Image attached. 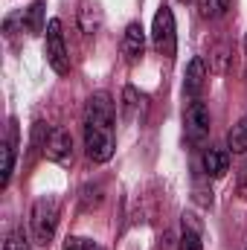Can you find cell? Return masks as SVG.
Masks as SVG:
<instances>
[{
	"label": "cell",
	"instance_id": "6da1fadb",
	"mask_svg": "<svg viewBox=\"0 0 247 250\" xmlns=\"http://www.w3.org/2000/svg\"><path fill=\"white\" fill-rule=\"evenodd\" d=\"M84 148L93 163H108L117 151L114 134V102L105 90L93 93L84 108Z\"/></svg>",
	"mask_w": 247,
	"mask_h": 250
},
{
	"label": "cell",
	"instance_id": "7a4b0ae2",
	"mask_svg": "<svg viewBox=\"0 0 247 250\" xmlns=\"http://www.w3.org/2000/svg\"><path fill=\"white\" fill-rule=\"evenodd\" d=\"M29 227H32V239L35 245H50L59 227V201L53 195H41L32 204L29 212Z\"/></svg>",
	"mask_w": 247,
	"mask_h": 250
},
{
	"label": "cell",
	"instance_id": "3957f363",
	"mask_svg": "<svg viewBox=\"0 0 247 250\" xmlns=\"http://www.w3.org/2000/svg\"><path fill=\"white\" fill-rule=\"evenodd\" d=\"M151 44L160 56L172 59L178 53V32H175V15L169 6H160L151 23Z\"/></svg>",
	"mask_w": 247,
	"mask_h": 250
},
{
	"label": "cell",
	"instance_id": "277c9868",
	"mask_svg": "<svg viewBox=\"0 0 247 250\" xmlns=\"http://www.w3.org/2000/svg\"><path fill=\"white\" fill-rule=\"evenodd\" d=\"M47 47H44V53H47V64L59 73V76H67L70 73V56H67V44H64V32H62V21H50L47 23Z\"/></svg>",
	"mask_w": 247,
	"mask_h": 250
},
{
	"label": "cell",
	"instance_id": "5b68a950",
	"mask_svg": "<svg viewBox=\"0 0 247 250\" xmlns=\"http://www.w3.org/2000/svg\"><path fill=\"white\" fill-rule=\"evenodd\" d=\"M209 123H212L209 120V108L201 99L189 102V108H186V114H184V131H186L189 146H201L209 137Z\"/></svg>",
	"mask_w": 247,
	"mask_h": 250
},
{
	"label": "cell",
	"instance_id": "8992f818",
	"mask_svg": "<svg viewBox=\"0 0 247 250\" xmlns=\"http://www.w3.org/2000/svg\"><path fill=\"white\" fill-rule=\"evenodd\" d=\"M41 151H44L47 160H53V163H59V166H67V163L73 160V137H70V131L53 128V131L47 134Z\"/></svg>",
	"mask_w": 247,
	"mask_h": 250
},
{
	"label": "cell",
	"instance_id": "52a82bcc",
	"mask_svg": "<svg viewBox=\"0 0 247 250\" xmlns=\"http://www.w3.org/2000/svg\"><path fill=\"white\" fill-rule=\"evenodd\" d=\"M0 154H3V166H0V187H9V178H12V169H15V154H18V123L9 120L6 128V137L0 143Z\"/></svg>",
	"mask_w": 247,
	"mask_h": 250
},
{
	"label": "cell",
	"instance_id": "ba28073f",
	"mask_svg": "<svg viewBox=\"0 0 247 250\" xmlns=\"http://www.w3.org/2000/svg\"><path fill=\"white\" fill-rule=\"evenodd\" d=\"M120 50H123V59L128 64H134V62L143 59V53H145V32H143L140 23H128V26H125Z\"/></svg>",
	"mask_w": 247,
	"mask_h": 250
},
{
	"label": "cell",
	"instance_id": "9c48e42d",
	"mask_svg": "<svg viewBox=\"0 0 247 250\" xmlns=\"http://www.w3.org/2000/svg\"><path fill=\"white\" fill-rule=\"evenodd\" d=\"M204 84H206V64H204V59H192V62L186 64V76H184V96L189 99V102H195V99L201 96Z\"/></svg>",
	"mask_w": 247,
	"mask_h": 250
},
{
	"label": "cell",
	"instance_id": "30bf717a",
	"mask_svg": "<svg viewBox=\"0 0 247 250\" xmlns=\"http://www.w3.org/2000/svg\"><path fill=\"white\" fill-rule=\"evenodd\" d=\"M204 175L206 178H224L230 172V148H218V146H209L204 151Z\"/></svg>",
	"mask_w": 247,
	"mask_h": 250
},
{
	"label": "cell",
	"instance_id": "8fae6325",
	"mask_svg": "<svg viewBox=\"0 0 247 250\" xmlns=\"http://www.w3.org/2000/svg\"><path fill=\"white\" fill-rule=\"evenodd\" d=\"M44 12H47V3L44 0H32L23 12H21V23L29 35H41L47 32V21H44Z\"/></svg>",
	"mask_w": 247,
	"mask_h": 250
},
{
	"label": "cell",
	"instance_id": "7c38bea8",
	"mask_svg": "<svg viewBox=\"0 0 247 250\" xmlns=\"http://www.w3.org/2000/svg\"><path fill=\"white\" fill-rule=\"evenodd\" d=\"M184 230H181V242H178V250H204V242H201V224L195 221L192 212H184Z\"/></svg>",
	"mask_w": 247,
	"mask_h": 250
},
{
	"label": "cell",
	"instance_id": "4fadbf2b",
	"mask_svg": "<svg viewBox=\"0 0 247 250\" xmlns=\"http://www.w3.org/2000/svg\"><path fill=\"white\" fill-rule=\"evenodd\" d=\"M227 148L236 151V154H247V114L230 128V134H227Z\"/></svg>",
	"mask_w": 247,
	"mask_h": 250
},
{
	"label": "cell",
	"instance_id": "5bb4252c",
	"mask_svg": "<svg viewBox=\"0 0 247 250\" xmlns=\"http://www.w3.org/2000/svg\"><path fill=\"white\" fill-rule=\"evenodd\" d=\"M227 9H230V0H198V12L204 21H215L227 15Z\"/></svg>",
	"mask_w": 247,
	"mask_h": 250
},
{
	"label": "cell",
	"instance_id": "9a60e30c",
	"mask_svg": "<svg viewBox=\"0 0 247 250\" xmlns=\"http://www.w3.org/2000/svg\"><path fill=\"white\" fill-rule=\"evenodd\" d=\"M140 102H143V96L137 93V87H125L123 90V117L125 120H134V117H137Z\"/></svg>",
	"mask_w": 247,
	"mask_h": 250
},
{
	"label": "cell",
	"instance_id": "2e32d148",
	"mask_svg": "<svg viewBox=\"0 0 247 250\" xmlns=\"http://www.w3.org/2000/svg\"><path fill=\"white\" fill-rule=\"evenodd\" d=\"M102 204V187L99 184H87L82 187V209H93Z\"/></svg>",
	"mask_w": 247,
	"mask_h": 250
},
{
	"label": "cell",
	"instance_id": "e0dca14e",
	"mask_svg": "<svg viewBox=\"0 0 247 250\" xmlns=\"http://www.w3.org/2000/svg\"><path fill=\"white\" fill-rule=\"evenodd\" d=\"M64 250H105V248L93 239H84V236H67Z\"/></svg>",
	"mask_w": 247,
	"mask_h": 250
},
{
	"label": "cell",
	"instance_id": "ac0fdd59",
	"mask_svg": "<svg viewBox=\"0 0 247 250\" xmlns=\"http://www.w3.org/2000/svg\"><path fill=\"white\" fill-rule=\"evenodd\" d=\"M3 250H29V239L23 236V230H12V233L6 236Z\"/></svg>",
	"mask_w": 247,
	"mask_h": 250
},
{
	"label": "cell",
	"instance_id": "d6986e66",
	"mask_svg": "<svg viewBox=\"0 0 247 250\" xmlns=\"http://www.w3.org/2000/svg\"><path fill=\"white\" fill-rule=\"evenodd\" d=\"M195 201H198V204H204V207H209V204H212V192L201 187V181H195Z\"/></svg>",
	"mask_w": 247,
	"mask_h": 250
},
{
	"label": "cell",
	"instance_id": "ffe728a7",
	"mask_svg": "<svg viewBox=\"0 0 247 250\" xmlns=\"http://www.w3.org/2000/svg\"><path fill=\"white\" fill-rule=\"evenodd\" d=\"M239 192H242V198H247V160H245V166H242V178H239Z\"/></svg>",
	"mask_w": 247,
	"mask_h": 250
},
{
	"label": "cell",
	"instance_id": "44dd1931",
	"mask_svg": "<svg viewBox=\"0 0 247 250\" xmlns=\"http://www.w3.org/2000/svg\"><path fill=\"white\" fill-rule=\"evenodd\" d=\"M245 53H247V35H245Z\"/></svg>",
	"mask_w": 247,
	"mask_h": 250
},
{
	"label": "cell",
	"instance_id": "7402d4cb",
	"mask_svg": "<svg viewBox=\"0 0 247 250\" xmlns=\"http://www.w3.org/2000/svg\"><path fill=\"white\" fill-rule=\"evenodd\" d=\"M181 3H192V0H181Z\"/></svg>",
	"mask_w": 247,
	"mask_h": 250
}]
</instances>
